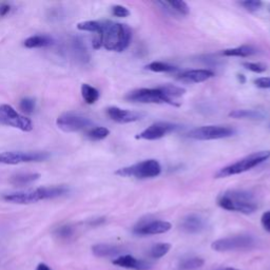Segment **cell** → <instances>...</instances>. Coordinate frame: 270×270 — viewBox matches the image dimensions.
I'll return each instance as SVG.
<instances>
[{
    "label": "cell",
    "mask_w": 270,
    "mask_h": 270,
    "mask_svg": "<svg viewBox=\"0 0 270 270\" xmlns=\"http://www.w3.org/2000/svg\"><path fill=\"white\" fill-rule=\"evenodd\" d=\"M159 90H161L169 98V100L172 101L173 103H174V101H173L174 98L181 97L186 92L185 89L177 87V85H174V84H165V85H163V87H159Z\"/></svg>",
    "instance_id": "obj_27"
},
{
    "label": "cell",
    "mask_w": 270,
    "mask_h": 270,
    "mask_svg": "<svg viewBox=\"0 0 270 270\" xmlns=\"http://www.w3.org/2000/svg\"><path fill=\"white\" fill-rule=\"evenodd\" d=\"M179 128L176 124H171V122H165V121H158L155 124H152L144 131H142L137 139L138 140H146V141H155L159 140L167 134L172 133L176 131Z\"/></svg>",
    "instance_id": "obj_12"
},
{
    "label": "cell",
    "mask_w": 270,
    "mask_h": 270,
    "mask_svg": "<svg viewBox=\"0 0 270 270\" xmlns=\"http://www.w3.org/2000/svg\"><path fill=\"white\" fill-rule=\"evenodd\" d=\"M229 115L235 118H249V119L264 118V114L261 111H256V110H235V111H232Z\"/></svg>",
    "instance_id": "obj_25"
},
{
    "label": "cell",
    "mask_w": 270,
    "mask_h": 270,
    "mask_svg": "<svg viewBox=\"0 0 270 270\" xmlns=\"http://www.w3.org/2000/svg\"><path fill=\"white\" fill-rule=\"evenodd\" d=\"M256 240L249 235H240L218 239L211 244V248L217 252L249 250L255 247Z\"/></svg>",
    "instance_id": "obj_6"
},
{
    "label": "cell",
    "mask_w": 270,
    "mask_h": 270,
    "mask_svg": "<svg viewBox=\"0 0 270 270\" xmlns=\"http://www.w3.org/2000/svg\"><path fill=\"white\" fill-rule=\"evenodd\" d=\"M53 42H54L53 38L48 35H34L24 40L23 44L26 48L34 49V48L50 47L53 44Z\"/></svg>",
    "instance_id": "obj_19"
},
{
    "label": "cell",
    "mask_w": 270,
    "mask_h": 270,
    "mask_svg": "<svg viewBox=\"0 0 270 270\" xmlns=\"http://www.w3.org/2000/svg\"><path fill=\"white\" fill-rule=\"evenodd\" d=\"M255 49L249 46H242L233 49H227L222 54L225 56H236V57H248L255 53Z\"/></svg>",
    "instance_id": "obj_22"
},
{
    "label": "cell",
    "mask_w": 270,
    "mask_h": 270,
    "mask_svg": "<svg viewBox=\"0 0 270 270\" xmlns=\"http://www.w3.org/2000/svg\"><path fill=\"white\" fill-rule=\"evenodd\" d=\"M36 270H52L50 267H49L47 264H43V263H41V264H39L38 266H37V268H36Z\"/></svg>",
    "instance_id": "obj_40"
},
{
    "label": "cell",
    "mask_w": 270,
    "mask_h": 270,
    "mask_svg": "<svg viewBox=\"0 0 270 270\" xmlns=\"http://www.w3.org/2000/svg\"><path fill=\"white\" fill-rule=\"evenodd\" d=\"M77 29L79 31H85V32H92V33H103L104 30V22L101 21H82L77 24Z\"/></svg>",
    "instance_id": "obj_26"
},
{
    "label": "cell",
    "mask_w": 270,
    "mask_h": 270,
    "mask_svg": "<svg viewBox=\"0 0 270 270\" xmlns=\"http://www.w3.org/2000/svg\"><path fill=\"white\" fill-rule=\"evenodd\" d=\"M205 261L202 257L199 256H192L188 257V259L183 260L178 264V269L179 270H196L200 269L204 266Z\"/></svg>",
    "instance_id": "obj_24"
},
{
    "label": "cell",
    "mask_w": 270,
    "mask_h": 270,
    "mask_svg": "<svg viewBox=\"0 0 270 270\" xmlns=\"http://www.w3.org/2000/svg\"><path fill=\"white\" fill-rule=\"evenodd\" d=\"M167 6L169 7L168 9L177 12V13L182 15H188L190 12V8L185 2H166Z\"/></svg>",
    "instance_id": "obj_31"
},
{
    "label": "cell",
    "mask_w": 270,
    "mask_h": 270,
    "mask_svg": "<svg viewBox=\"0 0 270 270\" xmlns=\"http://www.w3.org/2000/svg\"><path fill=\"white\" fill-rule=\"evenodd\" d=\"M254 83L257 88L269 89L270 88V77H261L254 80Z\"/></svg>",
    "instance_id": "obj_37"
},
{
    "label": "cell",
    "mask_w": 270,
    "mask_h": 270,
    "mask_svg": "<svg viewBox=\"0 0 270 270\" xmlns=\"http://www.w3.org/2000/svg\"><path fill=\"white\" fill-rule=\"evenodd\" d=\"M223 270H240V269H236V268H225Z\"/></svg>",
    "instance_id": "obj_42"
},
{
    "label": "cell",
    "mask_w": 270,
    "mask_h": 270,
    "mask_svg": "<svg viewBox=\"0 0 270 270\" xmlns=\"http://www.w3.org/2000/svg\"><path fill=\"white\" fill-rule=\"evenodd\" d=\"M171 249V244L169 243H158L151 248L150 256L153 259H161L165 256Z\"/></svg>",
    "instance_id": "obj_28"
},
{
    "label": "cell",
    "mask_w": 270,
    "mask_h": 270,
    "mask_svg": "<svg viewBox=\"0 0 270 270\" xmlns=\"http://www.w3.org/2000/svg\"><path fill=\"white\" fill-rule=\"evenodd\" d=\"M112 13H113L114 16L122 18V17L129 16L130 15V11L127 8L122 7V6H114L112 8Z\"/></svg>",
    "instance_id": "obj_35"
},
{
    "label": "cell",
    "mask_w": 270,
    "mask_h": 270,
    "mask_svg": "<svg viewBox=\"0 0 270 270\" xmlns=\"http://www.w3.org/2000/svg\"><path fill=\"white\" fill-rule=\"evenodd\" d=\"M240 5L246 10H248L249 12H255L262 7V3L256 2V0H247V2L240 3Z\"/></svg>",
    "instance_id": "obj_33"
},
{
    "label": "cell",
    "mask_w": 270,
    "mask_h": 270,
    "mask_svg": "<svg viewBox=\"0 0 270 270\" xmlns=\"http://www.w3.org/2000/svg\"><path fill=\"white\" fill-rule=\"evenodd\" d=\"M56 125L65 132H77L91 128L93 122L88 117L73 113H65L57 118Z\"/></svg>",
    "instance_id": "obj_11"
},
{
    "label": "cell",
    "mask_w": 270,
    "mask_h": 270,
    "mask_svg": "<svg viewBox=\"0 0 270 270\" xmlns=\"http://www.w3.org/2000/svg\"><path fill=\"white\" fill-rule=\"evenodd\" d=\"M0 125L13 127L23 132H30L34 128L30 118L20 115L10 105H0Z\"/></svg>",
    "instance_id": "obj_8"
},
{
    "label": "cell",
    "mask_w": 270,
    "mask_h": 270,
    "mask_svg": "<svg viewBox=\"0 0 270 270\" xmlns=\"http://www.w3.org/2000/svg\"><path fill=\"white\" fill-rule=\"evenodd\" d=\"M19 108L22 112L27 114H32L35 110V101L30 97L22 98L19 104Z\"/></svg>",
    "instance_id": "obj_32"
},
{
    "label": "cell",
    "mask_w": 270,
    "mask_h": 270,
    "mask_svg": "<svg viewBox=\"0 0 270 270\" xmlns=\"http://www.w3.org/2000/svg\"><path fill=\"white\" fill-rule=\"evenodd\" d=\"M261 223H262V226L263 228L270 232V211H267L265 213H263L262 217H261Z\"/></svg>",
    "instance_id": "obj_38"
},
{
    "label": "cell",
    "mask_w": 270,
    "mask_h": 270,
    "mask_svg": "<svg viewBox=\"0 0 270 270\" xmlns=\"http://www.w3.org/2000/svg\"><path fill=\"white\" fill-rule=\"evenodd\" d=\"M239 79H240V81H241L242 83L245 82V77H244V75H239Z\"/></svg>",
    "instance_id": "obj_41"
},
{
    "label": "cell",
    "mask_w": 270,
    "mask_h": 270,
    "mask_svg": "<svg viewBox=\"0 0 270 270\" xmlns=\"http://www.w3.org/2000/svg\"><path fill=\"white\" fill-rule=\"evenodd\" d=\"M107 114L112 120L119 122V124H128V122L138 121L145 116V114L142 112L129 111V110H124L117 107L108 108Z\"/></svg>",
    "instance_id": "obj_14"
},
{
    "label": "cell",
    "mask_w": 270,
    "mask_h": 270,
    "mask_svg": "<svg viewBox=\"0 0 270 270\" xmlns=\"http://www.w3.org/2000/svg\"><path fill=\"white\" fill-rule=\"evenodd\" d=\"M112 264L121 268L133 269V270H150L152 264L144 260H138L137 257L131 254H122L117 256L112 261Z\"/></svg>",
    "instance_id": "obj_15"
},
{
    "label": "cell",
    "mask_w": 270,
    "mask_h": 270,
    "mask_svg": "<svg viewBox=\"0 0 270 270\" xmlns=\"http://www.w3.org/2000/svg\"><path fill=\"white\" fill-rule=\"evenodd\" d=\"M73 228L71 226H63V227H60L56 233H57V236L60 237V238H64V239H67V238H70L72 235H73Z\"/></svg>",
    "instance_id": "obj_36"
},
{
    "label": "cell",
    "mask_w": 270,
    "mask_h": 270,
    "mask_svg": "<svg viewBox=\"0 0 270 270\" xmlns=\"http://www.w3.org/2000/svg\"><path fill=\"white\" fill-rule=\"evenodd\" d=\"M243 67L246 68L249 71H252L254 73H263L266 71V66L263 64H257V63H244Z\"/></svg>",
    "instance_id": "obj_34"
},
{
    "label": "cell",
    "mask_w": 270,
    "mask_h": 270,
    "mask_svg": "<svg viewBox=\"0 0 270 270\" xmlns=\"http://www.w3.org/2000/svg\"><path fill=\"white\" fill-rule=\"evenodd\" d=\"M81 95L85 103L92 105L96 103L98 98H100V91L88 83H83L81 85Z\"/></svg>",
    "instance_id": "obj_23"
},
{
    "label": "cell",
    "mask_w": 270,
    "mask_h": 270,
    "mask_svg": "<svg viewBox=\"0 0 270 270\" xmlns=\"http://www.w3.org/2000/svg\"><path fill=\"white\" fill-rule=\"evenodd\" d=\"M162 172V167L156 159H146L141 163L134 164L129 167L118 169L115 174L122 177H137V178H151L156 177Z\"/></svg>",
    "instance_id": "obj_5"
},
{
    "label": "cell",
    "mask_w": 270,
    "mask_h": 270,
    "mask_svg": "<svg viewBox=\"0 0 270 270\" xmlns=\"http://www.w3.org/2000/svg\"><path fill=\"white\" fill-rule=\"evenodd\" d=\"M217 204L225 210L245 214L253 213L257 209L253 195L244 190H228L224 192L217 199Z\"/></svg>",
    "instance_id": "obj_2"
},
{
    "label": "cell",
    "mask_w": 270,
    "mask_h": 270,
    "mask_svg": "<svg viewBox=\"0 0 270 270\" xmlns=\"http://www.w3.org/2000/svg\"><path fill=\"white\" fill-rule=\"evenodd\" d=\"M122 249L116 245L109 244H97L92 247V252L97 257H110V256H119Z\"/></svg>",
    "instance_id": "obj_18"
},
{
    "label": "cell",
    "mask_w": 270,
    "mask_h": 270,
    "mask_svg": "<svg viewBox=\"0 0 270 270\" xmlns=\"http://www.w3.org/2000/svg\"><path fill=\"white\" fill-rule=\"evenodd\" d=\"M171 227V224L166 220H151L137 226L133 231L138 236H154L168 232Z\"/></svg>",
    "instance_id": "obj_13"
},
{
    "label": "cell",
    "mask_w": 270,
    "mask_h": 270,
    "mask_svg": "<svg viewBox=\"0 0 270 270\" xmlns=\"http://www.w3.org/2000/svg\"><path fill=\"white\" fill-rule=\"evenodd\" d=\"M205 219L202 216L196 214H190L185 216L182 219L179 224V227L184 232L191 233V235H193V233H200L205 229Z\"/></svg>",
    "instance_id": "obj_16"
},
{
    "label": "cell",
    "mask_w": 270,
    "mask_h": 270,
    "mask_svg": "<svg viewBox=\"0 0 270 270\" xmlns=\"http://www.w3.org/2000/svg\"><path fill=\"white\" fill-rule=\"evenodd\" d=\"M109 134H110L109 129L105 127H95V128H91L87 132V137L91 141H102L106 139Z\"/></svg>",
    "instance_id": "obj_29"
},
{
    "label": "cell",
    "mask_w": 270,
    "mask_h": 270,
    "mask_svg": "<svg viewBox=\"0 0 270 270\" xmlns=\"http://www.w3.org/2000/svg\"><path fill=\"white\" fill-rule=\"evenodd\" d=\"M71 42H72V52L76 58H78V60H81L82 63H85V61H88L90 59L88 49L84 46L83 41L80 38L74 37Z\"/></svg>",
    "instance_id": "obj_21"
},
{
    "label": "cell",
    "mask_w": 270,
    "mask_h": 270,
    "mask_svg": "<svg viewBox=\"0 0 270 270\" xmlns=\"http://www.w3.org/2000/svg\"><path fill=\"white\" fill-rule=\"evenodd\" d=\"M51 154L46 151H7L0 153V164L17 165L22 163H38L47 161Z\"/></svg>",
    "instance_id": "obj_7"
},
{
    "label": "cell",
    "mask_w": 270,
    "mask_h": 270,
    "mask_svg": "<svg viewBox=\"0 0 270 270\" xmlns=\"http://www.w3.org/2000/svg\"><path fill=\"white\" fill-rule=\"evenodd\" d=\"M132 38L131 29L127 24L104 21L103 47L108 51L122 52L129 47Z\"/></svg>",
    "instance_id": "obj_1"
},
{
    "label": "cell",
    "mask_w": 270,
    "mask_h": 270,
    "mask_svg": "<svg viewBox=\"0 0 270 270\" xmlns=\"http://www.w3.org/2000/svg\"><path fill=\"white\" fill-rule=\"evenodd\" d=\"M11 11V7L9 5H2L0 6V17L6 16L10 13Z\"/></svg>",
    "instance_id": "obj_39"
},
{
    "label": "cell",
    "mask_w": 270,
    "mask_h": 270,
    "mask_svg": "<svg viewBox=\"0 0 270 270\" xmlns=\"http://www.w3.org/2000/svg\"><path fill=\"white\" fill-rule=\"evenodd\" d=\"M69 188L66 186H53V187H40L34 190H27L21 192H14L6 194L4 199L7 202L15 204H33L42 200L56 199L69 192Z\"/></svg>",
    "instance_id": "obj_3"
},
{
    "label": "cell",
    "mask_w": 270,
    "mask_h": 270,
    "mask_svg": "<svg viewBox=\"0 0 270 270\" xmlns=\"http://www.w3.org/2000/svg\"><path fill=\"white\" fill-rule=\"evenodd\" d=\"M126 100L133 103H141V104H169V105H176L159 90L156 89H139L130 92Z\"/></svg>",
    "instance_id": "obj_10"
},
{
    "label": "cell",
    "mask_w": 270,
    "mask_h": 270,
    "mask_svg": "<svg viewBox=\"0 0 270 270\" xmlns=\"http://www.w3.org/2000/svg\"><path fill=\"white\" fill-rule=\"evenodd\" d=\"M236 134V130L227 126H203L188 132L187 137L196 141L227 139Z\"/></svg>",
    "instance_id": "obj_9"
},
{
    "label": "cell",
    "mask_w": 270,
    "mask_h": 270,
    "mask_svg": "<svg viewBox=\"0 0 270 270\" xmlns=\"http://www.w3.org/2000/svg\"><path fill=\"white\" fill-rule=\"evenodd\" d=\"M146 68L152 72H157V73H168V72H174L177 70L175 67L170 66L168 64L159 63V61H154V63L149 64Z\"/></svg>",
    "instance_id": "obj_30"
},
{
    "label": "cell",
    "mask_w": 270,
    "mask_h": 270,
    "mask_svg": "<svg viewBox=\"0 0 270 270\" xmlns=\"http://www.w3.org/2000/svg\"><path fill=\"white\" fill-rule=\"evenodd\" d=\"M40 178L39 173H17L12 175L10 178V183L12 185L17 187H23L29 184H32Z\"/></svg>",
    "instance_id": "obj_20"
},
{
    "label": "cell",
    "mask_w": 270,
    "mask_h": 270,
    "mask_svg": "<svg viewBox=\"0 0 270 270\" xmlns=\"http://www.w3.org/2000/svg\"><path fill=\"white\" fill-rule=\"evenodd\" d=\"M270 157V151H259L254 152L250 155L245 156L244 158L240 159V161L233 163L225 168L220 169L218 172L216 173V177H227L231 175L240 174L243 172H246V171L256 167L257 165H260L261 163L267 161Z\"/></svg>",
    "instance_id": "obj_4"
},
{
    "label": "cell",
    "mask_w": 270,
    "mask_h": 270,
    "mask_svg": "<svg viewBox=\"0 0 270 270\" xmlns=\"http://www.w3.org/2000/svg\"><path fill=\"white\" fill-rule=\"evenodd\" d=\"M214 76V73L210 70H190L182 73L178 79L184 82L198 83L203 82Z\"/></svg>",
    "instance_id": "obj_17"
}]
</instances>
